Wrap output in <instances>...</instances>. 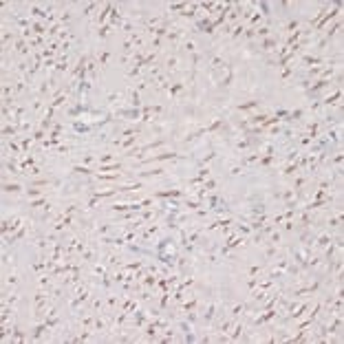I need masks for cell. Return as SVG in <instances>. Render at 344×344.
Wrapping results in <instances>:
<instances>
[{
	"label": "cell",
	"mask_w": 344,
	"mask_h": 344,
	"mask_svg": "<svg viewBox=\"0 0 344 344\" xmlns=\"http://www.w3.org/2000/svg\"><path fill=\"white\" fill-rule=\"evenodd\" d=\"M144 207V203H119L113 205V212H139Z\"/></svg>",
	"instance_id": "cell-1"
},
{
	"label": "cell",
	"mask_w": 344,
	"mask_h": 344,
	"mask_svg": "<svg viewBox=\"0 0 344 344\" xmlns=\"http://www.w3.org/2000/svg\"><path fill=\"white\" fill-rule=\"evenodd\" d=\"M174 152H163V155H155V159H146L144 163H155V161H165V159H174Z\"/></svg>",
	"instance_id": "cell-2"
},
{
	"label": "cell",
	"mask_w": 344,
	"mask_h": 344,
	"mask_svg": "<svg viewBox=\"0 0 344 344\" xmlns=\"http://www.w3.org/2000/svg\"><path fill=\"white\" fill-rule=\"evenodd\" d=\"M274 315H276V311H274V309H267V313H265V315L256 318V326H258V324H263V322H267V320H271Z\"/></svg>",
	"instance_id": "cell-3"
},
{
	"label": "cell",
	"mask_w": 344,
	"mask_h": 344,
	"mask_svg": "<svg viewBox=\"0 0 344 344\" xmlns=\"http://www.w3.org/2000/svg\"><path fill=\"white\" fill-rule=\"evenodd\" d=\"M340 97H342V90L338 88V90L333 93V97H326V99H324V104H326V106H333V104H338Z\"/></svg>",
	"instance_id": "cell-4"
},
{
	"label": "cell",
	"mask_w": 344,
	"mask_h": 344,
	"mask_svg": "<svg viewBox=\"0 0 344 344\" xmlns=\"http://www.w3.org/2000/svg\"><path fill=\"white\" fill-rule=\"evenodd\" d=\"M256 106H258V102H245V104L238 106V110H252V108H256Z\"/></svg>",
	"instance_id": "cell-5"
},
{
	"label": "cell",
	"mask_w": 344,
	"mask_h": 344,
	"mask_svg": "<svg viewBox=\"0 0 344 344\" xmlns=\"http://www.w3.org/2000/svg\"><path fill=\"white\" fill-rule=\"evenodd\" d=\"M165 170H161V168H155V170H150V172H141V177H159V174H163Z\"/></svg>",
	"instance_id": "cell-6"
},
{
	"label": "cell",
	"mask_w": 344,
	"mask_h": 344,
	"mask_svg": "<svg viewBox=\"0 0 344 344\" xmlns=\"http://www.w3.org/2000/svg\"><path fill=\"white\" fill-rule=\"evenodd\" d=\"M5 192H20L18 183H5Z\"/></svg>",
	"instance_id": "cell-7"
},
{
	"label": "cell",
	"mask_w": 344,
	"mask_h": 344,
	"mask_svg": "<svg viewBox=\"0 0 344 344\" xmlns=\"http://www.w3.org/2000/svg\"><path fill=\"white\" fill-rule=\"evenodd\" d=\"M62 104H64V95H57V97H55V99H53V104H51V108H57V106H62Z\"/></svg>",
	"instance_id": "cell-8"
},
{
	"label": "cell",
	"mask_w": 344,
	"mask_h": 344,
	"mask_svg": "<svg viewBox=\"0 0 344 344\" xmlns=\"http://www.w3.org/2000/svg\"><path fill=\"white\" fill-rule=\"evenodd\" d=\"M307 309H309V304H307V302H304V304H302V307H300V309H298V311H296V309H294V311H296V313H291V318H300V315H302V313H304V311H307Z\"/></svg>",
	"instance_id": "cell-9"
},
{
	"label": "cell",
	"mask_w": 344,
	"mask_h": 344,
	"mask_svg": "<svg viewBox=\"0 0 344 344\" xmlns=\"http://www.w3.org/2000/svg\"><path fill=\"white\" fill-rule=\"evenodd\" d=\"M329 243H331V238L324 234V236H320V238H318V243H315V245H318V247H324V245H329Z\"/></svg>",
	"instance_id": "cell-10"
},
{
	"label": "cell",
	"mask_w": 344,
	"mask_h": 344,
	"mask_svg": "<svg viewBox=\"0 0 344 344\" xmlns=\"http://www.w3.org/2000/svg\"><path fill=\"white\" fill-rule=\"evenodd\" d=\"M329 225H331V227H340V225H342V214H338L335 219H331Z\"/></svg>",
	"instance_id": "cell-11"
},
{
	"label": "cell",
	"mask_w": 344,
	"mask_h": 344,
	"mask_svg": "<svg viewBox=\"0 0 344 344\" xmlns=\"http://www.w3.org/2000/svg\"><path fill=\"white\" fill-rule=\"evenodd\" d=\"M73 172H80V174H93V170L82 168V165H75V168H73Z\"/></svg>",
	"instance_id": "cell-12"
},
{
	"label": "cell",
	"mask_w": 344,
	"mask_h": 344,
	"mask_svg": "<svg viewBox=\"0 0 344 344\" xmlns=\"http://www.w3.org/2000/svg\"><path fill=\"white\" fill-rule=\"evenodd\" d=\"M144 282H146V287H155V284H157V278H155V276H144Z\"/></svg>",
	"instance_id": "cell-13"
},
{
	"label": "cell",
	"mask_w": 344,
	"mask_h": 344,
	"mask_svg": "<svg viewBox=\"0 0 344 344\" xmlns=\"http://www.w3.org/2000/svg\"><path fill=\"white\" fill-rule=\"evenodd\" d=\"M326 86H329V82H326V80H320V82H318V84H315L311 90L315 93V90H320V88H326Z\"/></svg>",
	"instance_id": "cell-14"
},
{
	"label": "cell",
	"mask_w": 344,
	"mask_h": 344,
	"mask_svg": "<svg viewBox=\"0 0 344 344\" xmlns=\"http://www.w3.org/2000/svg\"><path fill=\"white\" fill-rule=\"evenodd\" d=\"M141 267V263L137 260V263H130V265H124V269H128V271H135V269H139Z\"/></svg>",
	"instance_id": "cell-15"
},
{
	"label": "cell",
	"mask_w": 344,
	"mask_h": 344,
	"mask_svg": "<svg viewBox=\"0 0 344 344\" xmlns=\"http://www.w3.org/2000/svg\"><path fill=\"white\" fill-rule=\"evenodd\" d=\"M214 311H216V304H212V307L207 309V313H205V320H207V322H209L212 318H214Z\"/></svg>",
	"instance_id": "cell-16"
},
{
	"label": "cell",
	"mask_w": 344,
	"mask_h": 344,
	"mask_svg": "<svg viewBox=\"0 0 344 344\" xmlns=\"http://www.w3.org/2000/svg\"><path fill=\"white\" fill-rule=\"evenodd\" d=\"M33 33L42 35V33H46V31H44V27H42V25H38V22H33Z\"/></svg>",
	"instance_id": "cell-17"
},
{
	"label": "cell",
	"mask_w": 344,
	"mask_h": 344,
	"mask_svg": "<svg viewBox=\"0 0 344 344\" xmlns=\"http://www.w3.org/2000/svg\"><path fill=\"white\" fill-rule=\"evenodd\" d=\"M304 62H307V64H320L322 60H320V57H311V55H307V57H304Z\"/></svg>",
	"instance_id": "cell-18"
},
{
	"label": "cell",
	"mask_w": 344,
	"mask_h": 344,
	"mask_svg": "<svg viewBox=\"0 0 344 344\" xmlns=\"http://www.w3.org/2000/svg\"><path fill=\"white\" fill-rule=\"evenodd\" d=\"M108 170H119V163H113V165H102L99 172H108Z\"/></svg>",
	"instance_id": "cell-19"
},
{
	"label": "cell",
	"mask_w": 344,
	"mask_h": 344,
	"mask_svg": "<svg viewBox=\"0 0 344 344\" xmlns=\"http://www.w3.org/2000/svg\"><path fill=\"white\" fill-rule=\"evenodd\" d=\"M240 333H243V326L238 324V326L234 329V333H232V340H238V338H240Z\"/></svg>",
	"instance_id": "cell-20"
},
{
	"label": "cell",
	"mask_w": 344,
	"mask_h": 344,
	"mask_svg": "<svg viewBox=\"0 0 344 344\" xmlns=\"http://www.w3.org/2000/svg\"><path fill=\"white\" fill-rule=\"evenodd\" d=\"M181 35H183V31H174V33L170 31V33H168V38H170V40H179Z\"/></svg>",
	"instance_id": "cell-21"
},
{
	"label": "cell",
	"mask_w": 344,
	"mask_h": 344,
	"mask_svg": "<svg viewBox=\"0 0 344 344\" xmlns=\"http://www.w3.org/2000/svg\"><path fill=\"white\" fill-rule=\"evenodd\" d=\"M194 307H196V300H190V302L183 304V311H190V309H194Z\"/></svg>",
	"instance_id": "cell-22"
},
{
	"label": "cell",
	"mask_w": 344,
	"mask_h": 344,
	"mask_svg": "<svg viewBox=\"0 0 344 344\" xmlns=\"http://www.w3.org/2000/svg\"><path fill=\"white\" fill-rule=\"evenodd\" d=\"M256 35H269V27H260V29H256Z\"/></svg>",
	"instance_id": "cell-23"
},
{
	"label": "cell",
	"mask_w": 344,
	"mask_h": 344,
	"mask_svg": "<svg viewBox=\"0 0 344 344\" xmlns=\"http://www.w3.org/2000/svg\"><path fill=\"white\" fill-rule=\"evenodd\" d=\"M181 88H183V84H174V86H170V95H177Z\"/></svg>",
	"instance_id": "cell-24"
},
{
	"label": "cell",
	"mask_w": 344,
	"mask_h": 344,
	"mask_svg": "<svg viewBox=\"0 0 344 344\" xmlns=\"http://www.w3.org/2000/svg\"><path fill=\"white\" fill-rule=\"evenodd\" d=\"M240 311H245V304H236L234 309H232V313H234V315H240Z\"/></svg>",
	"instance_id": "cell-25"
},
{
	"label": "cell",
	"mask_w": 344,
	"mask_h": 344,
	"mask_svg": "<svg viewBox=\"0 0 344 344\" xmlns=\"http://www.w3.org/2000/svg\"><path fill=\"white\" fill-rule=\"evenodd\" d=\"M274 44H276V40H265V42H263V49H265V51H269Z\"/></svg>",
	"instance_id": "cell-26"
},
{
	"label": "cell",
	"mask_w": 344,
	"mask_h": 344,
	"mask_svg": "<svg viewBox=\"0 0 344 344\" xmlns=\"http://www.w3.org/2000/svg\"><path fill=\"white\" fill-rule=\"evenodd\" d=\"M294 172H298V165H287V170H284V174H294Z\"/></svg>",
	"instance_id": "cell-27"
},
{
	"label": "cell",
	"mask_w": 344,
	"mask_h": 344,
	"mask_svg": "<svg viewBox=\"0 0 344 344\" xmlns=\"http://www.w3.org/2000/svg\"><path fill=\"white\" fill-rule=\"evenodd\" d=\"M177 64H179V60H177V57H170V60H168V69H170V71L174 69Z\"/></svg>",
	"instance_id": "cell-28"
},
{
	"label": "cell",
	"mask_w": 344,
	"mask_h": 344,
	"mask_svg": "<svg viewBox=\"0 0 344 344\" xmlns=\"http://www.w3.org/2000/svg\"><path fill=\"white\" fill-rule=\"evenodd\" d=\"M188 207L190 209H196V207H201V203H199V201H188Z\"/></svg>",
	"instance_id": "cell-29"
},
{
	"label": "cell",
	"mask_w": 344,
	"mask_h": 344,
	"mask_svg": "<svg viewBox=\"0 0 344 344\" xmlns=\"http://www.w3.org/2000/svg\"><path fill=\"white\" fill-rule=\"evenodd\" d=\"M135 322H137V324H144V313H141V311H137V315H135Z\"/></svg>",
	"instance_id": "cell-30"
},
{
	"label": "cell",
	"mask_w": 344,
	"mask_h": 344,
	"mask_svg": "<svg viewBox=\"0 0 344 344\" xmlns=\"http://www.w3.org/2000/svg\"><path fill=\"white\" fill-rule=\"evenodd\" d=\"M294 29H298V22H296V20H291L289 25H287V31H294Z\"/></svg>",
	"instance_id": "cell-31"
},
{
	"label": "cell",
	"mask_w": 344,
	"mask_h": 344,
	"mask_svg": "<svg viewBox=\"0 0 344 344\" xmlns=\"http://www.w3.org/2000/svg\"><path fill=\"white\" fill-rule=\"evenodd\" d=\"M42 205H46L44 201H31V207H42Z\"/></svg>",
	"instance_id": "cell-32"
},
{
	"label": "cell",
	"mask_w": 344,
	"mask_h": 344,
	"mask_svg": "<svg viewBox=\"0 0 344 344\" xmlns=\"http://www.w3.org/2000/svg\"><path fill=\"white\" fill-rule=\"evenodd\" d=\"M38 194H42V190H38V188L29 190V196H38Z\"/></svg>",
	"instance_id": "cell-33"
},
{
	"label": "cell",
	"mask_w": 344,
	"mask_h": 344,
	"mask_svg": "<svg viewBox=\"0 0 344 344\" xmlns=\"http://www.w3.org/2000/svg\"><path fill=\"white\" fill-rule=\"evenodd\" d=\"M214 185H216V183H214V181H207V183H205V185H203V190H205V192H207V190H212V188H214Z\"/></svg>",
	"instance_id": "cell-34"
},
{
	"label": "cell",
	"mask_w": 344,
	"mask_h": 344,
	"mask_svg": "<svg viewBox=\"0 0 344 344\" xmlns=\"http://www.w3.org/2000/svg\"><path fill=\"white\" fill-rule=\"evenodd\" d=\"M106 60H108V51H104V53H102V57H99L102 64H106Z\"/></svg>",
	"instance_id": "cell-35"
},
{
	"label": "cell",
	"mask_w": 344,
	"mask_h": 344,
	"mask_svg": "<svg viewBox=\"0 0 344 344\" xmlns=\"http://www.w3.org/2000/svg\"><path fill=\"white\" fill-rule=\"evenodd\" d=\"M95 324H97V329H99V331H102V329H104V326H106V322H104V320H102V318L97 320V322H95Z\"/></svg>",
	"instance_id": "cell-36"
},
{
	"label": "cell",
	"mask_w": 344,
	"mask_h": 344,
	"mask_svg": "<svg viewBox=\"0 0 344 344\" xmlns=\"http://www.w3.org/2000/svg\"><path fill=\"white\" fill-rule=\"evenodd\" d=\"M42 137H44V130H38V132H35V137H33V139H38V141H40Z\"/></svg>",
	"instance_id": "cell-37"
},
{
	"label": "cell",
	"mask_w": 344,
	"mask_h": 344,
	"mask_svg": "<svg viewBox=\"0 0 344 344\" xmlns=\"http://www.w3.org/2000/svg\"><path fill=\"white\" fill-rule=\"evenodd\" d=\"M243 31H245L243 27H236V29H234V38H236V35H240V33H243Z\"/></svg>",
	"instance_id": "cell-38"
},
{
	"label": "cell",
	"mask_w": 344,
	"mask_h": 344,
	"mask_svg": "<svg viewBox=\"0 0 344 344\" xmlns=\"http://www.w3.org/2000/svg\"><path fill=\"white\" fill-rule=\"evenodd\" d=\"M289 75H291V69H289V66H287V69H284V73H282V77H284V80H287Z\"/></svg>",
	"instance_id": "cell-39"
},
{
	"label": "cell",
	"mask_w": 344,
	"mask_h": 344,
	"mask_svg": "<svg viewBox=\"0 0 344 344\" xmlns=\"http://www.w3.org/2000/svg\"><path fill=\"white\" fill-rule=\"evenodd\" d=\"M227 329H229V322H223V324H221V331H223V333H225Z\"/></svg>",
	"instance_id": "cell-40"
},
{
	"label": "cell",
	"mask_w": 344,
	"mask_h": 344,
	"mask_svg": "<svg viewBox=\"0 0 344 344\" xmlns=\"http://www.w3.org/2000/svg\"><path fill=\"white\" fill-rule=\"evenodd\" d=\"M260 271V267H252V271H249V276H256Z\"/></svg>",
	"instance_id": "cell-41"
}]
</instances>
